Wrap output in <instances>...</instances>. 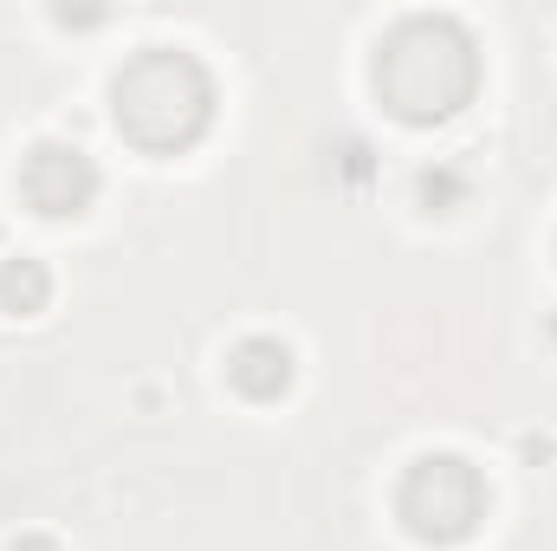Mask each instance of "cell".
Listing matches in <instances>:
<instances>
[{
  "label": "cell",
  "mask_w": 557,
  "mask_h": 551,
  "mask_svg": "<svg viewBox=\"0 0 557 551\" xmlns=\"http://www.w3.org/2000/svg\"><path fill=\"white\" fill-rule=\"evenodd\" d=\"M376 98L403 124H441L480 91V46L447 13H409L376 46Z\"/></svg>",
  "instance_id": "obj_1"
},
{
  "label": "cell",
  "mask_w": 557,
  "mask_h": 551,
  "mask_svg": "<svg viewBox=\"0 0 557 551\" xmlns=\"http://www.w3.org/2000/svg\"><path fill=\"white\" fill-rule=\"evenodd\" d=\"M111 118L137 149L175 156L214 124V72L182 46H143L111 78Z\"/></svg>",
  "instance_id": "obj_2"
},
{
  "label": "cell",
  "mask_w": 557,
  "mask_h": 551,
  "mask_svg": "<svg viewBox=\"0 0 557 551\" xmlns=\"http://www.w3.org/2000/svg\"><path fill=\"white\" fill-rule=\"evenodd\" d=\"M396 519L421 546H460L486 519V474L467 454H421L396 487Z\"/></svg>",
  "instance_id": "obj_3"
},
{
  "label": "cell",
  "mask_w": 557,
  "mask_h": 551,
  "mask_svg": "<svg viewBox=\"0 0 557 551\" xmlns=\"http://www.w3.org/2000/svg\"><path fill=\"white\" fill-rule=\"evenodd\" d=\"M20 195H26L33 215L72 221V215H85V208L98 201V169H91V156L72 149V143H39V149L26 156V169H20Z\"/></svg>",
  "instance_id": "obj_4"
},
{
  "label": "cell",
  "mask_w": 557,
  "mask_h": 551,
  "mask_svg": "<svg viewBox=\"0 0 557 551\" xmlns=\"http://www.w3.org/2000/svg\"><path fill=\"white\" fill-rule=\"evenodd\" d=\"M227 383H234L240 396H253V403H273V396L292 390V351H285L278 338H247V344H234Z\"/></svg>",
  "instance_id": "obj_5"
},
{
  "label": "cell",
  "mask_w": 557,
  "mask_h": 551,
  "mask_svg": "<svg viewBox=\"0 0 557 551\" xmlns=\"http://www.w3.org/2000/svg\"><path fill=\"white\" fill-rule=\"evenodd\" d=\"M46 298H52V273L39 260H0V311L33 318L46 311Z\"/></svg>",
  "instance_id": "obj_6"
},
{
  "label": "cell",
  "mask_w": 557,
  "mask_h": 551,
  "mask_svg": "<svg viewBox=\"0 0 557 551\" xmlns=\"http://www.w3.org/2000/svg\"><path fill=\"white\" fill-rule=\"evenodd\" d=\"M26 551H52V546H39V539H33V546H26Z\"/></svg>",
  "instance_id": "obj_7"
}]
</instances>
